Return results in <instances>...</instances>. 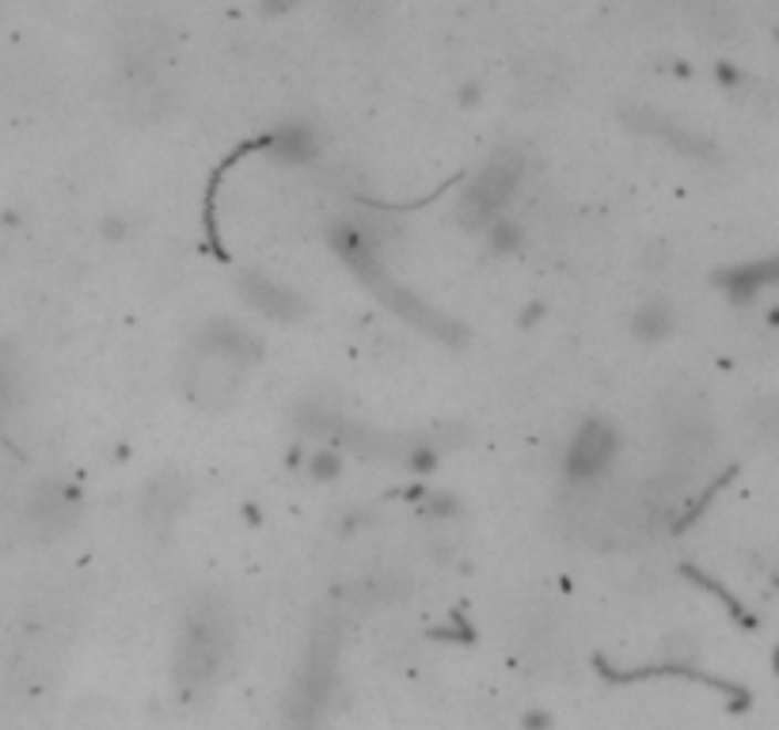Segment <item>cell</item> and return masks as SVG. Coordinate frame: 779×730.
I'll return each instance as SVG.
<instances>
[{"label":"cell","instance_id":"cell-4","mask_svg":"<svg viewBox=\"0 0 779 730\" xmlns=\"http://www.w3.org/2000/svg\"><path fill=\"white\" fill-rule=\"evenodd\" d=\"M612 449H616V438H612V430L605 423H590L582 426V430L574 434L571 441V472L574 476H598L601 468L612 460Z\"/></svg>","mask_w":779,"mask_h":730},{"label":"cell","instance_id":"cell-1","mask_svg":"<svg viewBox=\"0 0 779 730\" xmlns=\"http://www.w3.org/2000/svg\"><path fill=\"white\" fill-rule=\"evenodd\" d=\"M221 332L225 335H214V327H209L202 338V354L190 362V373L198 377L190 385V393H195L198 404H221V399H229L236 393V385H240L243 365L256 354L240 327L221 324Z\"/></svg>","mask_w":779,"mask_h":730},{"label":"cell","instance_id":"cell-3","mask_svg":"<svg viewBox=\"0 0 779 730\" xmlns=\"http://www.w3.org/2000/svg\"><path fill=\"white\" fill-rule=\"evenodd\" d=\"M513 187H518V156H498L484 168V176L476 179V187H471L468 195V206H464V213L479 217V221H487L491 213H498L506 206V198L513 195Z\"/></svg>","mask_w":779,"mask_h":730},{"label":"cell","instance_id":"cell-5","mask_svg":"<svg viewBox=\"0 0 779 730\" xmlns=\"http://www.w3.org/2000/svg\"><path fill=\"white\" fill-rule=\"evenodd\" d=\"M243 293H248V301L256 304V309L270 312V316L293 320L297 312H301V298H293V293L282 290L278 282H270V278H248Z\"/></svg>","mask_w":779,"mask_h":730},{"label":"cell","instance_id":"cell-2","mask_svg":"<svg viewBox=\"0 0 779 730\" xmlns=\"http://www.w3.org/2000/svg\"><path fill=\"white\" fill-rule=\"evenodd\" d=\"M225 616L217 608H198L190 616L187 632H183V643H179V674L187 681H206L217 666H221V655H225Z\"/></svg>","mask_w":779,"mask_h":730}]
</instances>
